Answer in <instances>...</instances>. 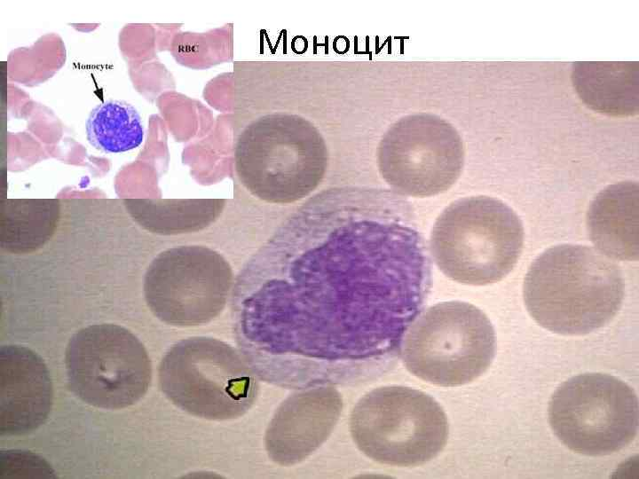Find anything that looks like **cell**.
<instances>
[{
	"instance_id": "cell-1",
	"label": "cell",
	"mask_w": 639,
	"mask_h": 479,
	"mask_svg": "<svg viewBox=\"0 0 639 479\" xmlns=\"http://www.w3.org/2000/svg\"><path fill=\"white\" fill-rule=\"evenodd\" d=\"M410 203L382 188L335 187L299 208L254 255L234 294L242 330L279 354L343 333L362 293L410 294L430 271ZM319 339V340H320Z\"/></svg>"
},
{
	"instance_id": "cell-2",
	"label": "cell",
	"mask_w": 639,
	"mask_h": 479,
	"mask_svg": "<svg viewBox=\"0 0 639 479\" xmlns=\"http://www.w3.org/2000/svg\"><path fill=\"white\" fill-rule=\"evenodd\" d=\"M234 158L241 185L256 198L290 203L312 193L328 166L316 123L286 106H265L233 119Z\"/></svg>"
},
{
	"instance_id": "cell-3",
	"label": "cell",
	"mask_w": 639,
	"mask_h": 479,
	"mask_svg": "<svg viewBox=\"0 0 639 479\" xmlns=\"http://www.w3.org/2000/svg\"><path fill=\"white\" fill-rule=\"evenodd\" d=\"M619 267L587 246L562 244L539 255L524 281L531 317L563 335H583L608 324L621 307Z\"/></svg>"
},
{
	"instance_id": "cell-4",
	"label": "cell",
	"mask_w": 639,
	"mask_h": 479,
	"mask_svg": "<svg viewBox=\"0 0 639 479\" xmlns=\"http://www.w3.org/2000/svg\"><path fill=\"white\" fill-rule=\"evenodd\" d=\"M523 243V224L508 205L488 196H471L444 209L433 225L430 247L446 277L485 286L511 271Z\"/></svg>"
},
{
	"instance_id": "cell-5",
	"label": "cell",
	"mask_w": 639,
	"mask_h": 479,
	"mask_svg": "<svg viewBox=\"0 0 639 479\" xmlns=\"http://www.w3.org/2000/svg\"><path fill=\"white\" fill-rule=\"evenodd\" d=\"M351 434L371 459L397 467H416L435 457L448 438V421L430 395L390 385L363 396L352 409Z\"/></svg>"
},
{
	"instance_id": "cell-6",
	"label": "cell",
	"mask_w": 639,
	"mask_h": 479,
	"mask_svg": "<svg viewBox=\"0 0 639 479\" xmlns=\"http://www.w3.org/2000/svg\"><path fill=\"white\" fill-rule=\"evenodd\" d=\"M159 383L176 406L210 420L244 415L259 388L248 362L234 348L202 336L182 340L165 354Z\"/></svg>"
},
{
	"instance_id": "cell-7",
	"label": "cell",
	"mask_w": 639,
	"mask_h": 479,
	"mask_svg": "<svg viewBox=\"0 0 639 479\" xmlns=\"http://www.w3.org/2000/svg\"><path fill=\"white\" fill-rule=\"evenodd\" d=\"M495 354L487 316L464 302L438 303L408 329L402 346L406 369L430 384L455 387L483 374Z\"/></svg>"
},
{
	"instance_id": "cell-8",
	"label": "cell",
	"mask_w": 639,
	"mask_h": 479,
	"mask_svg": "<svg viewBox=\"0 0 639 479\" xmlns=\"http://www.w3.org/2000/svg\"><path fill=\"white\" fill-rule=\"evenodd\" d=\"M550 427L572 451L604 456L620 451L638 430V399L620 379L584 373L562 383L548 405Z\"/></svg>"
},
{
	"instance_id": "cell-9",
	"label": "cell",
	"mask_w": 639,
	"mask_h": 479,
	"mask_svg": "<svg viewBox=\"0 0 639 479\" xmlns=\"http://www.w3.org/2000/svg\"><path fill=\"white\" fill-rule=\"evenodd\" d=\"M70 389L86 404L122 409L146 393L152 377L147 352L128 329L91 325L69 340L65 357Z\"/></svg>"
},
{
	"instance_id": "cell-10",
	"label": "cell",
	"mask_w": 639,
	"mask_h": 479,
	"mask_svg": "<svg viewBox=\"0 0 639 479\" xmlns=\"http://www.w3.org/2000/svg\"><path fill=\"white\" fill-rule=\"evenodd\" d=\"M378 169L392 191L416 198L447 191L459 178L464 148L456 129L445 119L416 113L396 121L383 136Z\"/></svg>"
},
{
	"instance_id": "cell-11",
	"label": "cell",
	"mask_w": 639,
	"mask_h": 479,
	"mask_svg": "<svg viewBox=\"0 0 639 479\" xmlns=\"http://www.w3.org/2000/svg\"><path fill=\"white\" fill-rule=\"evenodd\" d=\"M232 284V270L218 253L201 246H180L154 258L145 275L144 294L158 319L192 326L220 314Z\"/></svg>"
},
{
	"instance_id": "cell-12",
	"label": "cell",
	"mask_w": 639,
	"mask_h": 479,
	"mask_svg": "<svg viewBox=\"0 0 639 479\" xmlns=\"http://www.w3.org/2000/svg\"><path fill=\"white\" fill-rule=\"evenodd\" d=\"M343 408L340 393L321 386L296 392L277 409L265 432L271 459L281 466L296 464L329 436Z\"/></svg>"
},
{
	"instance_id": "cell-13",
	"label": "cell",
	"mask_w": 639,
	"mask_h": 479,
	"mask_svg": "<svg viewBox=\"0 0 639 479\" xmlns=\"http://www.w3.org/2000/svg\"><path fill=\"white\" fill-rule=\"evenodd\" d=\"M0 377L1 436L24 435L43 424L53 390L42 357L24 346H2Z\"/></svg>"
},
{
	"instance_id": "cell-14",
	"label": "cell",
	"mask_w": 639,
	"mask_h": 479,
	"mask_svg": "<svg viewBox=\"0 0 639 479\" xmlns=\"http://www.w3.org/2000/svg\"><path fill=\"white\" fill-rule=\"evenodd\" d=\"M639 188L636 182L608 185L590 204L587 215L589 237L605 256L635 261L639 255Z\"/></svg>"
},
{
	"instance_id": "cell-15",
	"label": "cell",
	"mask_w": 639,
	"mask_h": 479,
	"mask_svg": "<svg viewBox=\"0 0 639 479\" xmlns=\"http://www.w3.org/2000/svg\"><path fill=\"white\" fill-rule=\"evenodd\" d=\"M572 81L592 109L616 116L637 114V63H576Z\"/></svg>"
},
{
	"instance_id": "cell-16",
	"label": "cell",
	"mask_w": 639,
	"mask_h": 479,
	"mask_svg": "<svg viewBox=\"0 0 639 479\" xmlns=\"http://www.w3.org/2000/svg\"><path fill=\"white\" fill-rule=\"evenodd\" d=\"M86 136L96 149L109 153L137 148L144 139V127L138 111L118 100L95 106L86 122Z\"/></svg>"
},
{
	"instance_id": "cell-17",
	"label": "cell",
	"mask_w": 639,
	"mask_h": 479,
	"mask_svg": "<svg viewBox=\"0 0 639 479\" xmlns=\"http://www.w3.org/2000/svg\"><path fill=\"white\" fill-rule=\"evenodd\" d=\"M2 477H55L51 466L41 457L29 452H1Z\"/></svg>"
}]
</instances>
